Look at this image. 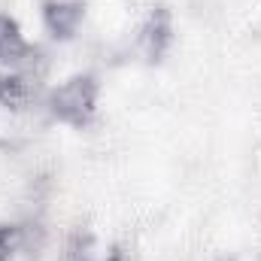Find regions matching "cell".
Wrapping results in <instances>:
<instances>
[{"label":"cell","mask_w":261,"mask_h":261,"mask_svg":"<svg viewBox=\"0 0 261 261\" xmlns=\"http://www.w3.org/2000/svg\"><path fill=\"white\" fill-rule=\"evenodd\" d=\"M97 97H100V88H97L94 76L76 73L49 91L46 107L55 122H61L67 128H85L97 116Z\"/></svg>","instance_id":"obj_1"},{"label":"cell","mask_w":261,"mask_h":261,"mask_svg":"<svg viewBox=\"0 0 261 261\" xmlns=\"http://www.w3.org/2000/svg\"><path fill=\"white\" fill-rule=\"evenodd\" d=\"M40 91V70L37 67H18V70H0V107L9 113H21L34 107Z\"/></svg>","instance_id":"obj_2"},{"label":"cell","mask_w":261,"mask_h":261,"mask_svg":"<svg viewBox=\"0 0 261 261\" xmlns=\"http://www.w3.org/2000/svg\"><path fill=\"white\" fill-rule=\"evenodd\" d=\"M37 64V49L28 43L21 24L12 15H0V70Z\"/></svg>","instance_id":"obj_3"},{"label":"cell","mask_w":261,"mask_h":261,"mask_svg":"<svg viewBox=\"0 0 261 261\" xmlns=\"http://www.w3.org/2000/svg\"><path fill=\"white\" fill-rule=\"evenodd\" d=\"M82 18H85V6L79 0H49L43 6V28L58 40H73L82 28Z\"/></svg>","instance_id":"obj_4"},{"label":"cell","mask_w":261,"mask_h":261,"mask_svg":"<svg viewBox=\"0 0 261 261\" xmlns=\"http://www.w3.org/2000/svg\"><path fill=\"white\" fill-rule=\"evenodd\" d=\"M173 40V28H170V15L167 12H155L149 15V21L140 28V52L149 58V61H158L167 46Z\"/></svg>","instance_id":"obj_5"},{"label":"cell","mask_w":261,"mask_h":261,"mask_svg":"<svg viewBox=\"0 0 261 261\" xmlns=\"http://www.w3.org/2000/svg\"><path fill=\"white\" fill-rule=\"evenodd\" d=\"M24 252V234L15 225H0V261H18Z\"/></svg>","instance_id":"obj_6"}]
</instances>
